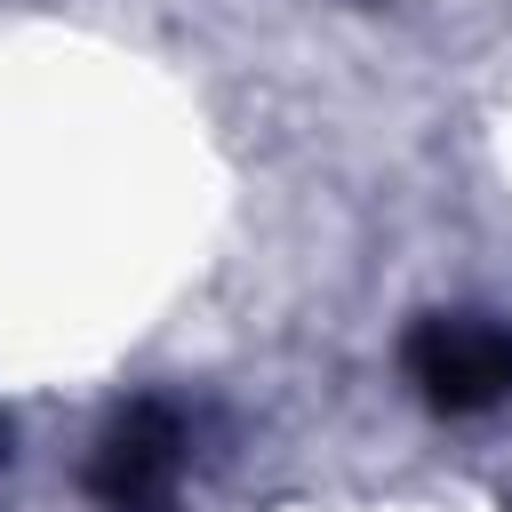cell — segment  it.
Returning a JSON list of instances; mask_svg holds the SVG:
<instances>
[{"mask_svg": "<svg viewBox=\"0 0 512 512\" xmlns=\"http://www.w3.org/2000/svg\"><path fill=\"white\" fill-rule=\"evenodd\" d=\"M400 368L424 392V408L480 416V408L512 400V328L488 312H424L400 344Z\"/></svg>", "mask_w": 512, "mask_h": 512, "instance_id": "cell-1", "label": "cell"}, {"mask_svg": "<svg viewBox=\"0 0 512 512\" xmlns=\"http://www.w3.org/2000/svg\"><path fill=\"white\" fill-rule=\"evenodd\" d=\"M176 480H184V416H176V400L144 392V400H128L96 432V448H88V496L104 512H168Z\"/></svg>", "mask_w": 512, "mask_h": 512, "instance_id": "cell-2", "label": "cell"}]
</instances>
